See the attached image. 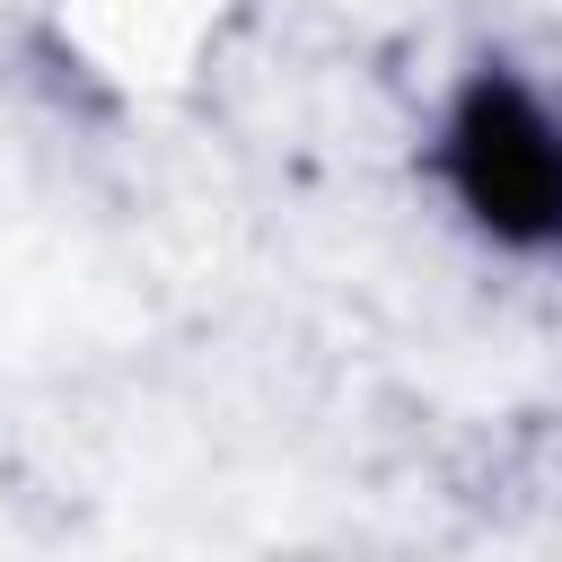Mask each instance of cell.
I'll list each match as a JSON object with an SVG mask.
<instances>
[{
	"label": "cell",
	"mask_w": 562,
	"mask_h": 562,
	"mask_svg": "<svg viewBox=\"0 0 562 562\" xmlns=\"http://www.w3.org/2000/svg\"><path fill=\"white\" fill-rule=\"evenodd\" d=\"M448 184L509 246H562V123L518 79H474L448 114Z\"/></svg>",
	"instance_id": "obj_1"
}]
</instances>
